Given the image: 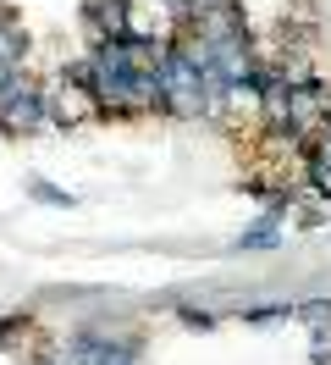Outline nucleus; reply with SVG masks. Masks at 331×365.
Wrapping results in <instances>:
<instances>
[{"mask_svg":"<svg viewBox=\"0 0 331 365\" xmlns=\"http://www.w3.org/2000/svg\"><path fill=\"white\" fill-rule=\"evenodd\" d=\"M44 116H50V94L33 83H11L0 89V133H33Z\"/></svg>","mask_w":331,"mask_h":365,"instance_id":"f257e3e1","label":"nucleus"},{"mask_svg":"<svg viewBox=\"0 0 331 365\" xmlns=\"http://www.w3.org/2000/svg\"><path fill=\"white\" fill-rule=\"evenodd\" d=\"M100 111V100H94V94L88 89H78V83H56V89H50V116H56V122H61V128H78V122H88V116Z\"/></svg>","mask_w":331,"mask_h":365,"instance_id":"f03ea898","label":"nucleus"},{"mask_svg":"<svg viewBox=\"0 0 331 365\" xmlns=\"http://www.w3.org/2000/svg\"><path fill=\"white\" fill-rule=\"evenodd\" d=\"M88 23H94L100 39H127V0H94Z\"/></svg>","mask_w":331,"mask_h":365,"instance_id":"7ed1b4c3","label":"nucleus"},{"mask_svg":"<svg viewBox=\"0 0 331 365\" xmlns=\"http://www.w3.org/2000/svg\"><path fill=\"white\" fill-rule=\"evenodd\" d=\"M260 111H265V122H270L276 133L293 138V89H287V83H270V89L260 94Z\"/></svg>","mask_w":331,"mask_h":365,"instance_id":"20e7f679","label":"nucleus"},{"mask_svg":"<svg viewBox=\"0 0 331 365\" xmlns=\"http://www.w3.org/2000/svg\"><path fill=\"white\" fill-rule=\"evenodd\" d=\"M66 365H132V354L116 349V343H100V338H78V349H72Z\"/></svg>","mask_w":331,"mask_h":365,"instance_id":"39448f33","label":"nucleus"},{"mask_svg":"<svg viewBox=\"0 0 331 365\" xmlns=\"http://www.w3.org/2000/svg\"><path fill=\"white\" fill-rule=\"evenodd\" d=\"M28 61V34L22 23H0V67H22Z\"/></svg>","mask_w":331,"mask_h":365,"instance_id":"423d86ee","label":"nucleus"},{"mask_svg":"<svg viewBox=\"0 0 331 365\" xmlns=\"http://www.w3.org/2000/svg\"><path fill=\"white\" fill-rule=\"evenodd\" d=\"M293 316H298V321L309 327V332L320 338V332H331V299H309V304H298Z\"/></svg>","mask_w":331,"mask_h":365,"instance_id":"0eeeda50","label":"nucleus"},{"mask_svg":"<svg viewBox=\"0 0 331 365\" xmlns=\"http://www.w3.org/2000/svg\"><path fill=\"white\" fill-rule=\"evenodd\" d=\"M276 238H282V232H276V222L265 216V222H254V227H248V232L238 238V250H270Z\"/></svg>","mask_w":331,"mask_h":365,"instance_id":"6e6552de","label":"nucleus"},{"mask_svg":"<svg viewBox=\"0 0 331 365\" xmlns=\"http://www.w3.org/2000/svg\"><path fill=\"white\" fill-rule=\"evenodd\" d=\"M94 78H100V67H94V56H78L72 67H66V83H78V89L94 94Z\"/></svg>","mask_w":331,"mask_h":365,"instance_id":"1a4fd4ad","label":"nucleus"},{"mask_svg":"<svg viewBox=\"0 0 331 365\" xmlns=\"http://www.w3.org/2000/svg\"><path fill=\"white\" fill-rule=\"evenodd\" d=\"M309 182H315V194H331V160L315 150H309Z\"/></svg>","mask_w":331,"mask_h":365,"instance_id":"9d476101","label":"nucleus"},{"mask_svg":"<svg viewBox=\"0 0 331 365\" xmlns=\"http://www.w3.org/2000/svg\"><path fill=\"white\" fill-rule=\"evenodd\" d=\"M33 194L50 200V205H72V194H61V188H50V182H39V178H33Z\"/></svg>","mask_w":331,"mask_h":365,"instance_id":"9b49d317","label":"nucleus"},{"mask_svg":"<svg viewBox=\"0 0 331 365\" xmlns=\"http://www.w3.org/2000/svg\"><path fill=\"white\" fill-rule=\"evenodd\" d=\"M282 316H293V310H282V304H260V310H248V321H265V327L282 321Z\"/></svg>","mask_w":331,"mask_h":365,"instance_id":"f8f14e48","label":"nucleus"},{"mask_svg":"<svg viewBox=\"0 0 331 365\" xmlns=\"http://www.w3.org/2000/svg\"><path fill=\"white\" fill-rule=\"evenodd\" d=\"M315 365H331V332H320V338H315Z\"/></svg>","mask_w":331,"mask_h":365,"instance_id":"ddd939ff","label":"nucleus"},{"mask_svg":"<svg viewBox=\"0 0 331 365\" xmlns=\"http://www.w3.org/2000/svg\"><path fill=\"white\" fill-rule=\"evenodd\" d=\"M182 321L188 327H216V316H204V310H182Z\"/></svg>","mask_w":331,"mask_h":365,"instance_id":"4468645a","label":"nucleus"},{"mask_svg":"<svg viewBox=\"0 0 331 365\" xmlns=\"http://www.w3.org/2000/svg\"><path fill=\"white\" fill-rule=\"evenodd\" d=\"M0 23H11V11H6V0H0Z\"/></svg>","mask_w":331,"mask_h":365,"instance_id":"2eb2a0df","label":"nucleus"}]
</instances>
